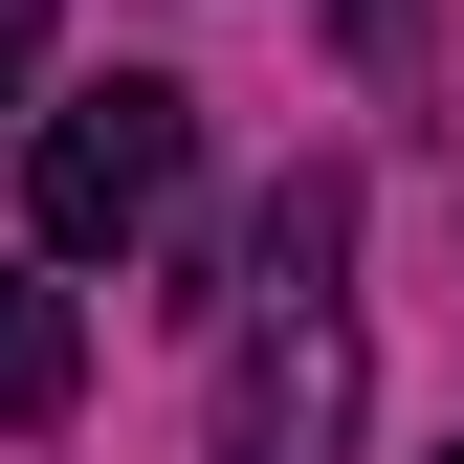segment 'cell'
Segmentation results:
<instances>
[{
  "label": "cell",
  "instance_id": "cell-1",
  "mask_svg": "<svg viewBox=\"0 0 464 464\" xmlns=\"http://www.w3.org/2000/svg\"><path fill=\"white\" fill-rule=\"evenodd\" d=\"M332 244H354V178H287L244 244V354H221V442L199 464H354V310H332Z\"/></svg>",
  "mask_w": 464,
  "mask_h": 464
},
{
  "label": "cell",
  "instance_id": "cell-2",
  "mask_svg": "<svg viewBox=\"0 0 464 464\" xmlns=\"http://www.w3.org/2000/svg\"><path fill=\"white\" fill-rule=\"evenodd\" d=\"M178 178H199V111L155 89V67L67 89V111L23 133V266H111V244H155V221H178Z\"/></svg>",
  "mask_w": 464,
  "mask_h": 464
},
{
  "label": "cell",
  "instance_id": "cell-3",
  "mask_svg": "<svg viewBox=\"0 0 464 464\" xmlns=\"http://www.w3.org/2000/svg\"><path fill=\"white\" fill-rule=\"evenodd\" d=\"M67 376H89L67 287H44V266H0V420H67Z\"/></svg>",
  "mask_w": 464,
  "mask_h": 464
},
{
  "label": "cell",
  "instance_id": "cell-4",
  "mask_svg": "<svg viewBox=\"0 0 464 464\" xmlns=\"http://www.w3.org/2000/svg\"><path fill=\"white\" fill-rule=\"evenodd\" d=\"M23 67H44V0H0V111H23Z\"/></svg>",
  "mask_w": 464,
  "mask_h": 464
}]
</instances>
